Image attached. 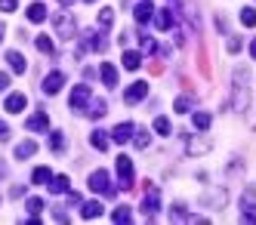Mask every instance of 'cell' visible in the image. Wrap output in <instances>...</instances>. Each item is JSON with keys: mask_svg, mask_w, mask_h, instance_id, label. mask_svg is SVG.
Wrapping results in <instances>:
<instances>
[{"mask_svg": "<svg viewBox=\"0 0 256 225\" xmlns=\"http://www.w3.org/2000/svg\"><path fill=\"white\" fill-rule=\"evenodd\" d=\"M250 105V90H247V68H234V84H232V108L247 111Z\"/></svg>", "mask_w": 256, "mask_h": 225, "instance_id": "obj_1", "label": "cell"}, {"mask_svg": "<svg viewBox=\"0 0 256 225\" xmlns=\"http://www.w3.org/2000/svg\"><path fill=\"white\" fill-rule=\"evenodd\" d=\"M90 192L105 194V198H114V194H118V185H112V176H108V170H96L93 176H90Z\"/></svg>", "mask_w": 256, "mask_h": 225, "instance_id": "obj_2", "label": "cell"}, {"mask_svg": "<svg viewBox=\"0 0 256 225\" xmlns=\"http://www.w3.org/2000/svg\"><path fill=\"white\" fill-rule=\"evenodd\" d=\"M52 25H56V34L62 37V40H71V37H74V31H78V25H74V16H71L68 10H62V12H56V16H52Z\"/></svg>", "mask_w": 256, "mask_h": 225, "instance_id": "obj_3", "label": "cell"}, {"mask_svg": "<svg viewBox=\"0 0 256 225\" xmlns=\"http://www.w3.org/2000/svg\"><path fill=\"white\" fill-rule=\"evenodd\" d=\"M90 99H93L90 86H86V84H78V86H74V92H71V99H68V105H71V111H78V114H86Z\"/></svg>", "mask_w": 256, "mask_h": 225, "instance_id": "obj_4", "label": "cell"}, {"mask_svg": "<svg viewBox=\"0 0 256 225\" xmlns=\"http://www.w3.org/2000/svg\"><path fill=\"white\" fill-rule=\"evenodd\" d=\"M158 207H160V192L154 188V185H148V188H145V198H142V216L152 222L154 213H158Z\"/></svg>", "mask_w": 256, "mask_h": 225, "instance_id": "obj_5", "label": "cell"}, {"mask_svg": "<svg viewBox=\"0 0 256 225\" xmlns=\"http://www.w3.org/2000/svg\"><path fill=\"white\" fill-rule=\"evenodd\" d=\"M118 179H120V188H124V192L133 188V182H136V176H133V160L126 158V154L118 158Z\"/></svg>", "mask_w": 256, "mask_h": 225, "instance_id": "obj_6", "label": "cell"}, {"mask_svg": "<svg viewBox=\"0 0 256 225\" xmlns=\"http://www.w3.org/2000/svg\"><path fill=\"white\" fill-rule=\"evenodd\" d=\"M62 84H65V74L62 71H52V74H46V78H44L40 90L46 92V96H56V92L62 90Z\"/></svg>", "mask_w": 256, "mask_h": 225, "instance_id": "obj_7", "label": "cell"}, {"mask_svg": "<svg viewBox=\"0 0 256 225\" xmlns=\"http://www.w3.org/2000/svg\"><path fill=\"white\" fill-rule=\"evenodd\" d=\"M133 133H136V124H133V120H120V124L112 130V139L124 145V142H130V139H133Z\"/></svg>", "mask_w": 256, "mask_h": 225, "instance_id": "obj_8", "label": "cell"}, {"mask_svg": "<svg viewBox=\"0 0 256 225\" xmlns=\"http://www.w3.org/2000/svg\"><path fill=\"white\" fill-rule=\"evenodd\" d=\"M25 130H31V133H50V118L44 111H38V114H31L25 120Z\"/></svg>", "mask_w": 256, "mask_h": 225, "instance_id": "obj_9", "label": "cell"}, {"mask_svg": "<svg viewBox=\"0 0 256 225\" xmlns=\"http://www.w3.org/2000/svg\"><path fill=\"white\" fill-rule=\"evenodd\" d=\"M145 96H148V84L139 80V84H133L130 90L124 92V102H126V105H136V102H139V99H145Z\"/></svg>", "mask_w": 256, "mask_h": 225, "instance_id": "obj_10", "label": "cell"}, {"mask_svg": "<svg viewBox=\"0 0 256 225\" xmlns=\"http://www.w3.org/2000/svg\"><path fill=\"white\" fill-rule=\"evenodd\" d=\"M200 204H204V207H210V210H222V204H226V192H222V188H210L204 198H200Z\"/></svg>", "mask_w": 256, "mask_h": 225, "instance_id": "obj_11", "label": "cell"}, {"mask_svg": "<svg viewBox=\"0 0 256 225\" xmlns=\"http://www.w3.org/2000/svg\"><path fill=\"white\" fill-rule=\"evenodd\" d=\"M25 105H28L25 92H10V96H6V102H4V108L10 111V114H19V111H25Z\"/></svg>", "mask_w": 256, "mask_h": 225, "instance_id": "obj_12", "label": "cell"}, {"mask_svg": "<svg viewBox=\"0 0 256 225\" xmlns=\"http://www.w3.org/2000/svg\"><path fill=\"white\" fill-rule=\"evenodd\" d=\"M210 148H213V142H210V139H198V136H194V139H188V142H186V152H188L192 158H198V154H207Z\"/></svg>", "mask_w": 256, "mask_h": 225, "instance_id": "obj_13", "label": "cell"}, {"mask_svg": "<svg viewBox=\"0 0 256 225\" xmlns=\"http://www.w3.org/2000/svg\"><path fill=\"white\" fill-rule=\"evenodd\" d=\"M152 16H154V6H152V0H139V6L133 10V18L139 25H145V22H152Z\"/></svg>", "mask_w": 256, "mask_h": 225, "instance_id": "obj_14", "label": "cell"}, {"mask_svg": "<svg viewBox=\"0 0 256 225\" xmlns=\"http://www.w3.org/2000/svg\"><path fill=\"white\" fill-rule=\"evenodd\" d=\"M6 62H10V68H12L16 74H25V68H28L25 56H22L19 50H10V52H6Z\"/></svg>", "mask_w": 256, "mask_h": 225, "instance_id": "obj_15", "label": "cell"}, {"mask_svg": "<svg viewBox=\"0 0 256 225\" xmlns=\"http://www.w3.org/2000/svg\"><path fill=\"white\" fill-rule=\"evenodd\" d=\"M99 74H102V84L105 86H118V68L112 62H102L99 65Z\"/></svg>", "mask_w": 256, "mask_h": 225, "instance_id": "obj_16", "label": "cell"}, {"mask_svg": "<svg viewBox=\"0 0 256 225\" xmlns=\"http://www.w3.org/2000/svg\"><path fill=\"white\" fill-rule=\"evenodd\" d=\"M154 25H158L160 31H170V25H173V10H170V6H160L158 16H154Z\"/></svg>", "mask_w": 256, "mask_h": 225, "instance_id": "obj_17", "label": "cell"}, {"mask_svg": "<svg viewBox=\"0 0 256 225\" xmlns=\"http://www.w3.org/2000/svg\"><path fill=\"white\" fill-rule=\"evenodd\" d=\"M86 114H90V118H93V120H99V118H105V114H108V102H105V99H93V102H90V105H86Z\"/></svg>", "mask_w": 256, "mask_h": 225, "instance_id": "obj_18", "label": "cell"}, {"mask_svg": "<svg viewBox=\"0 0 256 225\" xmlns=\"http://www.w3.org/2000/svg\"><path fill=\"white\" fill-rule=\"evenodd\" d=\"M142 65V52H136V50H124V68L126 71H136Z\"/></svg>", "mask_w": 256, "mask_h": 225, "instance_id": "obj_19", "label": "cell"}, {"mask_svg": "<svg viewBox=\"0 0 256 225\" xmlns=\"http://www.w3.org/2000/svg\"><path fill=\"white\" fill-rule=\"evenodd\" d=\"M80 216H84V219H96V216H102V204H99V200H86V204H80Z\"/></svg>", "mask_w": 256, "mask_h": 225, "instance_id": "obj_20", "label": "cell"}, {"mask_svg": "<svg viewBox=\"0 0 256 225\" xmlns=\"http://www.w3.org/2000/svg\"><path fill=\"white\" fill-rule=\"evenodd\" d=\"M34 152H38V142H31V139H25V142H19V145H16V158H19V160L31 158Z\"/></svg>", "mask_w": 256, "mask_h": 225, "instance_id": "obj_21", "label": "cell"}, {"mask_svg": "<svg viewBox=\"0 0 256 225\" xmlns=\"http://www.w3.org/2000/svg\"><path fill=\"white\" fill-rule=\"evenodd\" d=\"M68 188H71V185H68V176H52V179H50V192H52V194H68Z\"/></svg>", "mask_w": 256, "mask_h": 225, "instance_id": "obj_22", "label": "cell"}, {"mask_svg": "<svg viewBox=\"0 0 256 225\" xmlns=\"http://www.w3.org/2000/svg\"><path fill=\"white\" fill-rule=\"evenodd\" d=\"M28 18H31L34 25H40L44 18H46V6L40 4V0H38V4H31V6H28Z\"/></svg>", "mask_w": 256, "mask_h": 225, "instance_id": "obj_23", "label": "cell"}, {"mask_svg": "<svg viewBox=\"0 0 256 225\" xmlns=\"http://www.w3.org/2000/svg\"><path fill=\"white\" fill-rule=\"evenodd\" d=\"M241 219H244V222H256V204L247 200V194H244V200H241Z\"/></svg>", "mask_w": 256, "mask_h": 225, "instance_id": "obj_24", "label": "cell"}, {"mask_svg": "<svg viewBox=\"0 0 256 225\" xmlns=\"http://www.w3.org/2000/svg\"><path fill=\"white\" fill-rule=\"evenodd\" d=\"M50 179H52L50 166H38V170L31 173V182H34V185H50Z\"/></svg>", "mask_w": 256, "mask_h": 225, "instance_id": "obj_25", "label": "cell"}, {"mask_svg": "<svg viewBox=\"0 0 256 225\" xmlns=\"http://www.w3.org/2000/svg\"><path fill=\"white\" fill-rule=\"evenodd\" d=\"M133 145L139 148V152H145V148L152 145V136H148V130H136V133H133Z\"/></svg>", "mask_w": 256, "mask_h": 225, "instance_id": "obj_26", "label": "cell"}, {"mask_svg": "<svg viewBox=\"0 0 256 225\" xmlns=\"http://www.w3.org/2000/svg\"><path fill=\"white\" fill-rule=\"evenodd\" d=\"M210 114H207V111H194V114H192V124H194V130H207L210 126Z\"/></svg>", "mask_w": 256, "mask_h": 225, "instance_id": "obj_27", "label": "cell"}, {"mask_svg": "<svg viewBox=\"0 0 256 225\" xmlns=\"http://www.w3.org/2000/svg\"><path fill=\"white\" fill-rule=\"evenodd\" d=\"M40 210H44V200H40V198H28V213H31V222H38Z\"/></svg>", "mask_w": 256, "mask_h": 225, "instance_id": "obj_28", "label": "cell"}, {"mask_svg": "<svg viewBox=\"0 0 256 225\" xmlns=\"http://www.w3.org/2000/svg\"><path fill=\"white\" fill-rule=\"evenodd\" d=\"M90 145H93V148H99V152H105V148H108V136L102 133V130H96V133L90 136Z\"/></svg>", "mask_w": 256, "mask_h": 225, "instance_id": "obj_29", "label": "cell"}, {"mask_svg": "<svg viewBox=\"0 0 256 225\" xmlns=\"http://www.w3.org/2000/svg\"><path fill=\"white\" fill-rule=\"evenodd\" d=\"M173 111H176V114H188V111H192V99L188 96H179L173 102Z\"/></svg>", "mask_w": 256, "mask_h": 225, "instance_id": "obj_30", "label": "cell"}, {"mask_svg": "<svg viewBox=\"0 0 256 225\" xmlns=\"http://www.w3.org/2000/svg\"><path fill=\"white\" fill-rule=\"evenodd\" d=\"M114 25V10H99V28H112Z\"/></svg>", "mask_w": 256, "mask_h": 225, "instance_id": "obj_31", "label": "cell"}, {"mask_svg": "<svg viewBox=\"0 0 256 225\" xmlns=\"http://www.w3.org/2000/svg\"><path fill=\"white\" fill-rule=\"evenodd\" d=\"M38 50H40L44 56H52V52H56V44H52L50 37H38Z\"/></svg>", "mask_w": 256, "mask_h": 225, "instance_id": "obj_32", "label": "cell"}, {"mask_svg": "<svg viewBox=\"0 0 256 225\" xmlns=\"http://www.w3.org/2000/svg\"><path fill=\"white\" fill-rule=\"evenodd\" d=\"M154 133L158 136H170V120L167 118H154Z\"/></svg>", "mask_w": 256, "mask_h": 225, "instance_id": "obj_33", "label": "cell"}, {"mask_svg": "<svg viewBox=\"0 0 256 225\" xmlns=\"http://www.w3.org/2000/svg\"><path fill=\"white\" fill-rule=\"evenodd\" d=\"M50 148H52V152H62V148H65V136L62 133H50Z\"/></svg>", "mask_w": 256, "mask_h": 225, "instance_id": "obj_34", "label": "cell"}, {"mask_svg": "<svg viewBox=\"0 0 256 225\" xmlns=\"http://www.w3.org/2000/svg\"><path fill=\"white\" fill-rule=\"evenodd\" d=\"M112 219H114V222H130V219H133V213H130V207H118Z\"/></svg>", "mask_w": 256, "mask_h": 225, "instance_id": "obj_35", "label": "cell"}, {"mask_svg": "<svg viewBox=\"0 0 256 225\" xmlns=\"http://www.w3.org/2000/svg\"><path fill=\"white\" fill-rule=\"evenodd\" d=\"M241 22H244L247 28H253V25H256V10H241Z\"/></svg>", "mask_w": 256, "mask_h": 225, "instance_id": "obj_36", "label": "cell"}, {"mask_svg": "<svg viewBox=\"0 0 256 225\" xmlns=\"http://www.w3.org/2000/svg\"><path fill=\"white\" fill-rule=\"evenodd\" d=\"M139 44H142V50H145V52H154V50H158V46H154V40H152L148 34H139Z\"/></svg>", "mask_w": 256, "mask_h": 225, "instance_id": "obj_37", "label": "cell"}, {"mask_svg": "<svg viewBox=\"0 0 256 225\" xmlns=\"http://www.w3.org/2000/svg\"><path fill=\"white\" fill-rule=\"evenodd\" d=\"M170 219H188L186 207H182V204H176V207H170Z\"/></svg>", "mask_w": 256, "mask_h": 225, "instance_id": "obj_38", "label": "cell"}, {"mask_svg": "<svg viewBox=\"0 0 256 225\" xmlns=\"http://www.w3.org/2000/svg\"><path fill=\"white\" fill-rule=\"evenodd\" d=\"M228 52H241V46H244V40H241V37H228Z\"/></svg>", "mask_w": 256, "mask_h": 225, "instance_id": "obj_39", "label": "cell"}, {"mask_svg": "<svg viewBox=\"0 0 256 225\" xmlns=\"http://www.w3.org/2000/svg\"><path fill=\"white\" fill-rule=\"evenodd\" d=\"M16 6H19V0H0V10L4 12H16Z\"/></svg>", "mask_w": 256, "mask_h": 225, "instance_id": "obj_40", "label": "cell"}, {"mask_svg": "<svg viewBox=\"0 0 256 225\" xmlns=\"http://www.w3.org/2000/svg\"><path fill=\"white\" fill-rule=\"evenodd\" d=\"M6 90H10V74L0 71V92H6Z\"/></svg>", "mask_w": 256, "mask_h": 225, "instance_id": "obj_41", "label": "cell"}, {"mask_svg": "<svg viewBox=\"0 0 256 225\" xmlns=\"http://www.w3.org/2000/svg\"><path fill=\"white\" fill-rule=\"evenodd\" d=\"M68 204H71V207H78V204H80V194H78V192H71V188H68Z\"/></svg>", "mask_w": 256, "mask_h": 225, "instance_id": "obj_42", "label": "cell"}, {"mask_svg": "<svg viewBox=\"0 0 256 225\" xmlns=\"http://www.w3.org/2000/svg\"><path fill=\"white\" fill-rule=\"evenodd\" d=\"M216 28H219V31H228V22H226L222 16H216Z\"/></svg>", "mask_w": 256, "mask_h": 225, "instance_id": "obj_43", "label": "cell"}, {"mask_svg": "<svg viewBox=\"0 0 256 225\" xmlns=\"http://www.w3.org/2000/svg\"><path fill=\"white\" fill-rule=\"evenodd\" d=\"M52 219H56V222H68V213L65 210H56V213H52Z\"/></svg>", "mask_w": 256, "mask_h": 225, "instance_id": "obj_44", "label": "cell"}, {"mask_svg": "<svg viewBox=\"0 0 256 225\" xmlns=\"http://www.w3.org/2000/svg\"><path fill=\"white\" fill-rule=\"evenodd\" d=\"M0 139H10V126L4 120H0Z\"/></svg>", "mask_w": 256, "mask_h": 225, "instance_id": "obj_45", "label": "cell"}, {"mask_svg": "<svg viewBox=\"0 0 256 225\" xmlns=\"http://www.w3.org/2000/svg\"><path fill=\"white\" fill-rule=\"evenodd\" d=\"M0 176H6V164L4 160H0Z\"/></svg>", "mask_w": 256, "mask_h": 225, "instance_id": "obj_46", "label": "cell"}, {"mask_svg": "<svg viewBox=\"0 0 256 225\" xmlns=\"http://www.w3.org/2000/svg\"><path fill=\"white\" fill-rule=\"evenodd\" d=\"M250 56H253V59H256V40L250 44Z\"/></svg>", "mask_w": 256, "mask_h": 225, "instance_id": "obj_47", "label": "cell"}, {"mask_svg": "<svg viewBox=\"0 0 256 225\" xmlns=\"http://www.w3.org/2000/svg\"><path fill=\"white\" fill-rule=\"evenodd\" d=\"M4 34H6V28H4V25H0V44H4Z\"/></svg>", "mask_w": 256, "mask_h": 225, "instance_id": "obj_48", "label": "cell"}, {"mask_svg": "<svg viewBox=\"0 0 256 225\" xmlns=\"http://www.w3.org/2000/svg\"><path fill=\"white\" fill-rule=\"evenodd\" d=\"M59 4H62V6H71V4H74V0H59Z\"/></svg>", "mask_w": 256, "mask_h": 225, "instance_id": "obj_49", "label": "cell"}, {"mask_svg": "<svg viewBox=\"0 0 256 225\" xmlns=\"http://www.w3.org/2000/svg\"><path fill=\"white\" fill-rule=\"evenodd\" d=\"M84 4H96V0H84Z\"/></svg>", "mask_w": 256, "mask_h": 225, "instance_id": "obj_50", "label": "cell"}]
</instances>
